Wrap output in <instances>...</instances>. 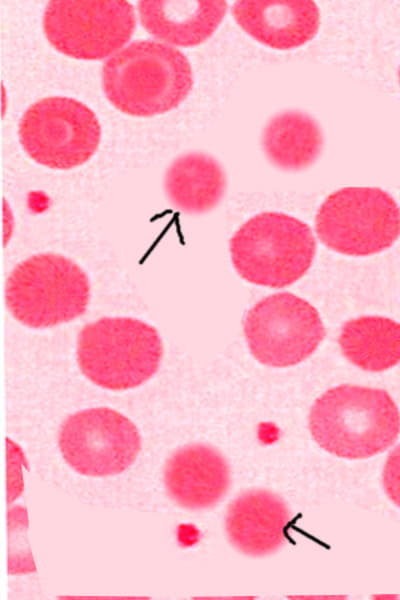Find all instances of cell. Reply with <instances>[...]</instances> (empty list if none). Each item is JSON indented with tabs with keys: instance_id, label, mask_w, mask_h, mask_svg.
<instances>
[{
	"instance_id": "cell-1",
	"label": "cell",
	"mask_w": 400,
	"mask_h": 600,
	"mask_svg": "<svg viewBox=\"0 0 400 600\" xmlns=\"http://www.w3.org/2000/svg\"><path fill=\"white\" fill-rule=\"evenodd\" d=\"M194 84L192 66L177 48L136 40L102 66L101 85L108 102L131 117L149 118L177 108Z\"/></svg>"
},
{
	"instance_id": "cell-2",
	"label": "cell",
	"mask_w": 400,
	"mask_h": 600,
	"mask_svg": "<svg viewBox=\"0 0 400 600\" xmlns=\"http://www.w3.org/2000/svg\"><path fill=\"white\" fill-rule=\"evenodd\" d=\"M309 431L329 454L349 460L367 459L396 442L400 413L387 391L342 384L314 401L309 412Z\"/></svg>"
},
{
	"instance_id": "cell-3",
	"label": "cell",
	"mask_w": 400,
	"mask_h": 600,
	"mask_svg": "<svg viewBox=\"0 0 400 600\" xmlns=\"http://www.w3.org/2000/svg\"><path fill=\"white\" fill-rule=\"evenodd\" d=\"M164 347L158 330L126 316H104L86 323L76 342V361L83 376L110 391L135 389L159 370Z\"/></svg>"
},
{
	"instance_id": "cell-4",
	"label": "cell",
	"mask_w": 400,
	"mask_h": 600,
	"mask_svg": "<svg viewBox=\"0 0 400 600\" xmlns=\"http://www.w3.org/2000/svg\"><path fill=\"white\" fill-rule=\"evenodd\" d=\"M91 297L86 272L71 258L54 252L19 262L5 282L11 316L31 329H47L81 317Z\"/></svg>"
},
{
	"instance_id": "cell-5",
	"label": "cell",
	"mask_w": 400,
	"mask_h": 600,
	"mask_svg": "<svg viewBox=\"0 0 400 600\" xmlns=\"http://www.w3.org/2000/svg\"><path fill=\"white\" fill-rule=\"evenodd\" d=\"M238 275L255 285L289 286L302 278L316 254L311 228L281 212H261L248 219L229 242Z\"/></svg>"
},
{
	"instance_id": "cell-6",
	"label": "cell",
	"mask_w": 400,
	"mask_h": 600,
	"mask_svg": "<svg viewBox=\"0 0 400 600\" xmlns=\"http://www.w3.org/2000/svg\"><path fill=\"white\" fill-rule=\"evenodd\" d=\"M101 136L95 112L66 96L35 101L18 123L23 151L37 164L52 170H71L87 163L97 152Z\"/></svg>"
},
{
	"instance_id": "cell-7",
	"label": "cell",
	"mask_w": 400,
	"mask_h": 600,
	"mask_svg": "<svg viewBox=\"0 0 400 600\" xmlns=\"http://www.w3.org/2000/svg\"><path fill=\"white\" fill-rule=\"evenodd\" d=\"M315 230L329 249L349 256H369L391 247L400 237V207L378 187H344L320 205Z\"/></svg>"
},
{
	"instance_id": "cell-8",
	"label": "cell",
	"mask_w": 400,
	"mask_h": 600,
	"mask_svg": "<svg viewBox=\"0 0 400 600\" xmlns=\"http://www.w3.org/2000/svg\"><path fill=\"white\" fill-rule=\"evenodd\" d=\"M136 24L134 6L126 0H51L42 16L48 43L83 61L109 59L130 41Z\"/></svg>"
},
{
	"instance_id": "cell-9",
	"label": "cell",
	"mask_w": 400,
	"mask_h": 600,
	"mask_svg": "<svg viewBox=\"0 0 400 600\" xmlns=\"http://www.w3.org/2000/svg\"><path fill=\"white\" fill-rule=\"evenodd\" d=\"M243 330L252 356L274 368L303 362L326 335L316 308L288 292L272 294L257 302L247 312Z\"/></svg>"
},
{
	"instance_id": "cell-10",
	"label": "cell",
	"mask_w": 400,
	"mask_h": 600,
	"mask_svg": "<svg viewBox=\"0 0 400 600\" xmlns=\"http://www.w3.org/2000/svg\"><path fill=\"white\" fill-rule=\"evenodd\" d=\"M142 446L136 425L110 407L70 414L58 431V447L67 465L87 477H111L126 471Z\"/></svg>"
},
{
	"instance_id": "cell-11",
	"label": "cell",
	"mask_w": 400,
	"mask_h": 600,
	"mask_svg": "<svg viewBox=\"0 0 400 600\" xmlns=\"http://www.w3.org/2000/svg\"><path fill=\"white\" fill-rule=\"evenodd\" d=\"M231 471L226 458L211 445L191 443L171 453L163 467L169 499L182 509L203 511L227 494Z\"/></svg>"
},
{
	"instance_id": "cell-12",
	"label": "cell",
	"mask_w": 400,
	"mask_h": 600,
	"mask_svg": "<svg viewBox=\"0 0 400 600\" xmlns=\"http://www.w3.org/2000/svg\"><path fill=\"white\" fill-rule=\"evenodd\" d=\"M290 521L289 508L279 495L267 489H250L229 503L225 532L240 553L264 557L284 546Z\"/></svg>"
},
{
	"instance_id": "cell-13",
	"label": "cell",
	"mask_w": 400,
	"mask_h": 600,
	"mask_svg": "<svg viewBox=\"0 0 400 600\" xmlns=\"http://www.w3.org/2000/svg\"><path fill=\"white\" fill-rule=\"evenodd\" d=\"M231 12L250 37L276 50L305 45L320 27V11L312 0H239Z\"/></svg>"
},
{
	"instance_id": "cell-14",
	"label": "cell",
	"mask_w": 400,
	"mask_h": 600,
	"mask_svg": "<svg viewBox=\"0 0 400 600\" xmlns=\"http://www.w3.org/2000/svg\"><path fill=\"white\" fill-rule=\"evenodd\" d=\"M224 0H141L137 11L142 27L172 47H195L207 41L222 23Z\"/></svg>"
},
{
	"instance_id": "cell-15",
	"label": "cell",
	"mask_w": 400,
	"mask_h": 600,
	"mask_svg": "<svg viewBox=\"0 0 400 600\" xmlns=\"http://www.w3.org/2000/svg\"><path fill=\"white\" fill-rule=\"evenodd\" d=\"M227 178L221 164L203 152H187L175 158L164 174L166 198L177 210L200 215L222 201Z\"/></svg>"
},
{
	"instance_id": "cell-16",
	"label": "cell",
	"mask_w": 400,
	"mask_h": 600,
	"mask_svg": "<svg viewBox=\"0 0 400 600\" xmlns=\"http://www.w3.org/2000/svg\"><path fill=\"white\" fill-rule=\"evenodd\" d=\"M323 132L309 114L286 110L272 116L261 134L265 157L276 168L297 172L312 166L321 155Z\"/></svg>"
},
{
	"instance_id": "cell-17",
	"label": "cell",
	"mask_w": 400,
	"mask_h": 600,
	"mask_svg": "<svg viewBox=\"0 0 400 600\" xmlns=\"http://www.w3.org/2000/svg\"><path fill=\"white\" fill-rule=\"evenodd\" d=\"M338 343L343 356L367 372H383L400 363V323L383 316L348 320Z\"/></svg>"
},
{
	"instance_id": "cell-18",
	"label": "cell",
	"mask_w": 400,
	"mask_h": 600,
	"mask_svg": "<svg viewBox=\"0 0 400 600\" xmlns=\"http://www.w3.org/2000/svg\"><path fill=\"white\" fill-rule=\"evenodd\" d=\"M27 516L23 506L11 507L8 512L9 572L23 574L35 571L26 537Z\"/></svg>"
},
{
	"instance_id": "cell-19",
	"label": "cell",
	"mask_w": 400,
	"mask_h": 600,
	"mask_svg": "<svg viewBox=\"0 0 400 600\" xmlns=\"http://www.w3.org/2000/svg\"><path fill=\"white\" fill-rule=\"evenodd\" d=\"M7 449V500L12 503L23 491L22 465L25 457L21 448L11 439H6Z\"/></svg>"
},
{
	"instance_id": "cell-20",
	"label": "cell",
	"mask_w": 400,
	"mask_h": 600,
	"mask_svg": "<svg viewBox=\"0 0 400 600\" xmlns=\"http://www.w3.org/2000/svg\"><path fill=\"white\" fill-rule=\"evenodd\" d=\"M385 494L400 508V444L388 455L382 472Z\"/></svg>"
},
{
	"instance_id": "cell-21",
	"label": "cell",
	"mask_w": 400,
	"mask_h": 600,
	"mask_svg": "<svg viewBox=\"0 0 400 600\" xmlns=\"http://www.w3.org/2000/svg\"><path fill=\"white\" fill-rule=\"evenodd\" d=\"M398 76H399V84H400V67H399V73H398Z\"/></svg>"
}]
</instances>
